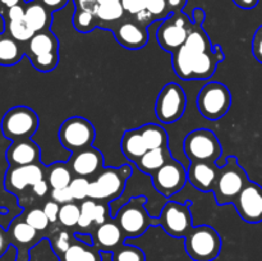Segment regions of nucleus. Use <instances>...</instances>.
<instances>
[{"instance_id":"nucleus-1","label":"nucleus","mask_w":262,"mask_h":261,"mask_svg":"<svg viewBox=\"0 0 262 261\" xmlns=\"http://www.w3.org/2000/svg\"><path fill=\"white\" fill-rule=\"evenodd\" d=\"M222 46L215 45L212 50L200 51L182 45L173 54V68L183 81L209 79L216 71L217 64L224 61Z\"/></svg>"},{"instance_id":"nucleus-2","label":"nucleus","mask_w":262,"mask_h":261,"mask_svg":"<svg viewBox=\"0 0 262 261\" xmlns=\"http://www.w3.org/2000/svg\"><path fill=\"white\" fill-rule=\"evenodd\" d=\"M133 168L128 164L122 166L102 168L95 178L90 181L89 199L95 201L112 202L122 196L127 181L132 177Z\"/></svg>"},{"instance_id":"nucleus-3","label":"nucleus","mask_w":262,"mask_h":261,"mask_svg":"<svg viewBox=\"0 0 262 261\" xmlns=\"http://www.w3.org/2000/svg\"><path fill=\"white\" fill-rule=\"evenodd\" d=\"M248 181L247 171L239 165L238 159L233 155L228 156L224 165L219 166L212 189L216 204L219 206L233 204Z\"/></svg>"},{"instance_id":"nucleus-4","label":"nucleus","mask_w":262,"mask_h":261,"mask_svg":"<svg viewBox=\"0 0 262 261\" xmlns=\"http://www.w3.org/2000/svg\"><path fill=\"white\" fill-rule=\"evenodd\" d=\"M146 204L147 199L145 196L132 197L114 215V220L122 229L125 240L141 237L150 225H159L158 217H151L146 210Z\"/></svg>"},{"instance_id":"nucleus-5","label":"nucleus","mask_w":262,"mask_h":261,"mask_svg":"<svg viewBox=\"0 0 262 261\" xmlns=\"http://www.w3.org/2000/svg\"><path fill=\"white\" fill-rule=\"evenodd\" d=\"M184 240L187 255L193 261H214L222 251V238L210 225L192 227Z\"/></svg>"},{"instance_id":"nucleus-6","label":"nucleus","mask_w":262,"mask_h":261,"mask_svg":"<svg viewBox=\"0 0 262 261\" xmlns=\"http://www.w3.org/2000/svg\"><path fill=\"white\" fill-rule=\"evenodd\" d=\"M40 119L35 110L28 106L10 107L3 115L0 129L7 140H27L36 133Z\"/></svg>"},{"instance_id":"nucleus-7","label":"nucleus","mask_w":262,"mask_h":261,"mask_svg":"<svg viewBox=\"0 0 262 261\" xmlns=\"http://www.w3.org/2000/svg\"><path fill=\"white\" fill-rule=\"evenodd\" d=\"M183 150L189 161L216 163L222 156V145L219 138L207 128H197L186 136Z\"/></svg>"},{"instance_id":"nucleus-8","label":"nucleus","mask_w":262,"mask_h":261,"mask_svg":"<svg viewBox=\"0 0 262 261\" xmlns=\"http://www.w3.org/2000/svg\"><path fill=\"white\" fill-rule=\"evenodd\" d=\"M232 106V94L225 84L209 82L197 95V109L200 114L209 120H217L224 117Z\"/></svg>"},{"instance_id":"nucleus-9","label":"nucleus","mask_w":262,"mask_h":261,"mask_svg":"<svg viewBox=\"0 0 262 261\" xmlns=\"http://www.w3.org/2000/svg\"><path fill=\"white\" fill-rule=\"evenodd\" d=\"M192 20L183 12L170 13L165 19L161 20L156 31V41L163 50L174 54L186 41Z\"/></svg>"},{"instance_id":"nucleus-10","label":"nucleus","mask_w":262,"mask_h":261,"mask_svg":"<svg viewBox=\"0 0 262 261\" xmlns=\"http://www.w3.org/2000/svg\"><path fill=\"white\" fill-rule=\"evenodd\" d=\"M59 141L66 150L71 153L92 146L96 132L89 119L83 117H71L61 123L58 132Z\"/></svg>"},{"instance_id":"nucleus-11","label":"nucleus","mask_w":262,"mask_h":261,"mask_svg":"<svg viewBox=\"0 0 262 261\" xmlns=\"http://www.w3.org/2000/svg\"><path fill=\"white\" fill-rule=\"evenodd\" d=\"M187 96L178 83L165 84L159 92L155 104V114L161 123L170 124L182 118L186 112Z\"/></svg>"},{"instance_id":"nucleus-12","label":"nucleus","mask_w":262,"mask_h":261,"mask_svg":"<svg viewBox=\"0 0 262 261\" xmlns=\"http://www.w3.org/2000/svg\"><path fill=\"white\" fill-rule=\"evenodd\" d=\"M191 202L168 201L161 210L160 216L158 217L159 225L163 227L165 233L174 238H184L187 233L193 227V217L189 210Z\"/></svg>"},{"instance_id":"nucleus-13","label":"nucleus","mask_w":262,"mask_h":261,"mask_svg":"<svg viewBox=\"0 0 262 261\" xmlns=\"http://www.w3.org/2000/svg\"><path fill=\"white\" fill-rule=\"evenodd\" d=\"M10 246L15 247V261H30V252L41 240L48 238V234L33 229L23 220L22 215L14 217L7 229Z\"/></svg>"},{"instance_id":"nucleus-14","label":"nucleus","mask_w":262,"mask_h":261,"mask_svg":"<svg viewBox=\"0 0 262 261\" xmlns=\"http://www.w3.org/2000/svg\"><path fill=\"white\" fill-rule=\"evenodd\" d=\"M152 186L161 196L171 197L184 188L187 169L171 156L159 170L152 174Z\"/></svg>"},{"instance_id":"nucleus-15","label":"nucleus","mask_w":262,"mask_h":261,"mask_svg":"<svg viewBox=\"0 0 262 261\" xmlns=\"http://www.w3.org/2000/svg\"><path fill=\"white\" fill-rule=\"evenodd\" d=\"M41 179H45V168L41 163L9 166L4 176V188L9 193L20 196L28 187H32Z\"/></svg>"},{"instance_id":"nucleus-16","label":"nucleus","mask_w":262,"mask_h":261,"mask_svg":"<svg viewBox=\"0 0 262 261\" xmlns=\"http://www.w3.org/2000/svg\"><path fill=\"white\" fill-rule=\"evenodd\" d=\"M238 215L250 224L262 222V187L256 182L248 181L233 202Z\"/></svg>"},{"instance_id":"nucleus-17","label":"nucleus","mask_w":262,"mask_h":261,"mask_svg":"<svg viewBox=\"0 0 262 261\" xmlns=\"http://www.w3.org/2000/svg\"><path fill=\"white\" fill-rule=\"evenodd\" d=\"M104 155L94 146L72 153L71 158L67 161L72 174L74 177L83 178H95L99 171L104 168Z\"/></svg>"},{"instance_id":"nucleus-18","label":"nucleus","mask_w":262,"mask_h":261,"mask_svg":"<svg viewBox=\"0 0 262 261\" xmlns=\"http://www.w3.org/2000/svg\"><path fill=\"white\" fill-rule=\"evenodd\" d=\"M115 40L128 50H140L148 42V30L140 25L133 17H125L113 27Z\"/></svg>"},{"instance_id":"nucleus-19","label":"nucleus","mask_w":262,"mask_h":261,"mask_svg":"<svg viewBox=\"0 0 262 261\" xmlns=\"http://www.w3.org/2000/svg\"><path fill=\"white\" fill-rule=\"evenodd\" d=\"M91 240L92 245L100 252H114L124 243L125 238L114 217H110L109 220L95 228L91 233Z\"/></svg>"},{"instance_id":"nucleus-20","label":"nucleus","mask_w":262,"mask_h":261,"mask_svg":"<svg viewBox=\"0 0 262 261\" xmlns=\"http://www.w3.org/2000/svg\"><path fill=\"white\" fill-rule=\"evenodd\" d=\"M9 166H23L41 163V148L31 138L12 141L5 151Z\"/></svg>"},{"instance_id":"nucleus-21","label":"nucleus","mask_w":262,"mask_h":261,"mask_svg":"<svg viewBox=\"0 0 262 261\" xmlns=\"http://www.w3.org/2000/svg\"><path fill=\"white\" fill-rule=\"evenodd\" d=\"M217 170L219 165L216 163L191 161L187 169V182H189L200 192L209 193L214 189Z\"/></svg>"},{"instance_id":"nucleus-22","label":"nucleus","mask_w":262,"mask_h":261,"mask_svg":"<svg viewBox=\"0 0 262 261\" xmlns=\"http://www.w3.org/2000/svg\"><path fill=\"white\" fill-rule=\"evenodd\" d=\"M55 51H59V40L50 28L36 32L30 38V41L25 44V55H27L28 58L45 55Z\"/></svg>"},{"instance_id":"nucleus-23","label":"nucleus","mask_w":262,"mask_h":261,"mask_svg":"<svg viewBox=\"0 0 262 261\" xmlns=\"http://www.w3.org/2000/svg\"><path fill=\"white\" fill-rule=\"evenodd\" d=\"M25 20L33 32L49 30L53 23V13L37 0L25 3Z\"/></svg>"},{"instance_id":"nucleus-24","label":"nucleus","mask_w":262,"mask_h":261,"mask_svg":"<svg viewBox=\"0 0 262 261\" xmlns=\"http://www.w3.org/2000/svg\"><path fill=\"white\" fill-rule=\"evenodd\" d=\"M59 261H102V257L94 245L74 237L72 245L59 257Z\"/></svg>"},{"instance_id":"nucleus-25","label":"nucleus","mask_w":262,"mask_h":261,"mask_svg":"<svg viewBox=\"0 0 262 261\" xmlns=\"http://www.w3.org/2000/svg\"><path fill=\"white\" fill-rule=\"evenodd\" d=\"M120 148L122 153L130 163L136 164L141 159V156L147 151L142 136H141L138 128L125 130L120 141Z\"/></svg>"},{"instance_id":"nucleus-26","label":"nucleus","mask_w":262,"mask_h":261,"mask_svg":"<svg viewBox=\"0 0 262 261\" xmlns=\"http://www.w3.org/2000/svg\"><path fill=\"white\" fill-rule=\"evenodd\" d=\"M23 55H25V44H19L3 31L0 33V66H14L19 63Z\"/></svg>"},{"instance_id":"nucleus-27","label":"nucleus","mask_w":262,"mask_h":261,"mask_svg":"<svg viewBox=\"0 0 262 261\" xmlns=\"http://www.w3.org/2000/svg\"><path fill=\"white\" fill-rule=\"evenodd\" d=\"M171 158V154L169 147L163 148H154V150H147L140 160L136 163L137 168L142 171L143 174L152 176L156 170L161 168L169 159Z\"/></svg>"},{"instance_id":"nucleus-28","label":"nucleus","mask_w":262,"mask_h":261,"mask_svg":"<svg viewBox=\"0 0 262 261\" xmlns=\"http://www.w3.org/2000/svg\"><path fill=\"white\" fill-rule=\"evenodd\" d=\"M72 178L73 174L67 163L58 161L45 168V181L48 182L50 189L66 188L69 186Z\"/></svg>"},{"instance_id":"nucleus-29","label":"nucleus","mask_w":262,"mask_h":261,"mask_svg":"<svg viewBox=\"0 0 262 261\" xmlns=\"http://www.w3.org/2000/svg\"><path fill=\"white\" fill-rule=\"evenodd\" d=\"M141 136H142L145 145L147 150H154V148H163L168 147V133L164 129V127L154 123H147L138 128Z\"/></svg>"},{"instance_id":"nucleus-30","label":"nucleus","mask_w":262,"mask_h":261,"mask_svg":"<svg viewBox=\"0 0 262 261\" xmlns=\"http://www.w3.org/2000/svg\"><path fill=\"white\" fill-rule=\"evenodd\" d=\"M96 201L91 199H87L79 204V219L77 223L74 234L81 235H91L94 229L96 228L94 222V210Z\"/></svg>"},{"instance_id":"nucleus-31","label":"nucleus","mask_w":262,"mask_h":261,"mask_svg":"<svg viewBox=\"0 0 262 261\" xmlns=\"http://www.w3.org/2000/svg\"><path fill=\"white\" fill-rule=\"evenodd\" d=\"M4 32H7L10 37L14 38L19 44H27L30 38L35 35V32L26 23L25 18L4 20Z\"/></svg>"},{"instance_id":"nucleus-32","label":"nucleus","mask_w":262,"mask_h":261,"mask_svg":"<svg viewBox=\"0 0 262 261\" xmlns=\"http://www.w3.org/2000/svg\"><path fill=\"white\" fill-rule=\"evenodd\" d=\"M79 219V204L76 201L60 205L58 214V223L64 229H76Z\"/></svg>"},{"instance_id":"nucleus-33","label":"nucleus","mask_w":262,"mask_h":261,"mask_svg":"<svg viewBox=\"0 0 262 261\" xmlns=\"http://www.w3.org/2000/svg\"><path fill=\"white\" fill-rule=\"evenodd\" d=\"M51 248L58 258L66 252L74 240V232H69L68 229H55L49 235Z\"/></svg>"},{"instance_id":"nucleus-34","label":"nucleus","mask_w":262,"mask_h":261,"mask_svg":"<svg viewBox=\"0 0 262 261\" xmlns=\"http://www.w3.org/2000/svg\"><path fill=\"white\" fill-rule=\"evenodd\" d=\"M73 26L78 32L89 33L95 28H99V20L95 17L94 13L76 8L73 14Z\"/></svg>"},{"instance_id":"nucleus-35","label":"nucleus","mask_w":262,"mask_h":261,"mask_svg":"<svg viewBox=\"0 0 262 261\" xmlns=\"http://www.w3.org/2000/svg\"><path fill=\"white\" fill-rule=\"evenodd\" d=\"M22 217L30 227H32L33 229L37 230V232L45 233V234H48L49 238L50 234L46 232H48L49 227H50V222H49L48 216H46L45 212H43V210L41 209V207H35V209L25 211Z\"/></svg>"},{"instance_id":"nucleus-36","label":"nucleus","mask_w":262,"mask_h":261,"mask_svg":"<svg viewBox=\"0 0 262 261\" xmlns=\"http://www.w3.org/2000/svg\"><path fill=\"white\" fill-rule=\"evenodd\" d=\"M113 261H146V255L143 250L137 246L125 245L123 243L114 252H112Z\"/></svg>"},{"instance_id":"nucleus-37","label":"nucleus","mask_w":262,"mask_h":261,"mask_svg":"<svg viewBox=\"0 0 262 261\" xmlns=\"http://www.w3.org/2000/svg\"><path fill=\"white\" fill-rule=\"evenodd\" d=\"M30 59L31 64L33 66V68L38 72H42V73H48V72L54 71V69L58 67L59 59V51L55 53H49L45 55H38V56H31Z\"/></svg>"},{"instance_id":"nucleus-38","label":"nucleus","mask_w":262,"mask_h":261,"mask_svg":"<svg viewBox=\"0 0 262 261\" xmlns=\"http://www.w3.org/2000/svg\"><path fill=\"white\" fill-rule=\"evenodd\" d=\"M89 186L90 179L83 178V177H73L68 186L73 201L82 202L89 199Z\"/></svg>"},{"instance_id":"nucleus-39","label":"nucleus","mask_w":262,"mask_h":261,"mask_svg":"<svg viewBox=\"0 0 262 261\" xmlns=\"http://www.w3.org/2000/svg\"><path fill=\"white\" fill-rule=\"evenodd\" d=\"M145 10L151 15L154 22L165 19L170 14L165 0H148L147 7H146Z\"/></svg>"},{"instance_id":"nucleus-40","label":"nucleus","mask_w":262,"mask_h":261,"mask_svg":"<svg viewBox=\"0 0 262 261\" xmlns=\"http://www.w3.org/2000/svg\"><path fill=\"white\" fill-rule=\"evenodd\" d=\"M112 209H110L109 202L104 201H96L95 204V210H94V222L95 225H100L102 223H105L106 220H109L112 217Z\"/></svg>"},{"instance_id":"nucleus-41","label":"nucleus","mask_w":262,"mask_h":261,"mask_svg":"<svg viewBox=\"0 0 262 261\" xmlns=\"http://www.w3.org/2000/svg\"><path fill=\"white\" fill-rule=\"evenodd\" d=\"M148 0H120L125 15L128 17H135L138 13L143 12L147 7Z\"/></svg>"},{"instance_id":"nucleus-42","label":"nucleus","mask_w":262,"mask_h":261,"mask_svg":"<svg viewBox=\"0 0 262 261\" xmlns=\"http://www.w3.org/2000/svg\"><path fill=\"white\" fill-rule=\"evenodd\" d=\"M50 200L55 201L56 204L63 205L67 204V202L73 201V197H72L71 191H69L68 187H66V188L50 189Z\"/></svg>"},{"instance_id":"nucleus-43","label":"nucleus","mask_w":262,"mask_h":261,"mask_svg":"<svg viewBox=\"0 0 262 261\" xmlns=\"http://www.w3.org/2000/svg\"><path fill=\"white\" fill-rule=\"evenodd\" d=\"M59 207H60V205L56 204L53 200H49V201H46L45 204H43L42 210L43 212H45L46 216H48L50 224H56V223H58Z\"/></svg>"},{"instance_id":"nucleus-44","label":"nucleus","mask_w":262,"mask_h":261,"mask_svg":"<svg viewBox=\"0 0 262 261\" xmlns=\"http://www.w3.org/2000/svg\"><path fill=\"white\" fill-rule=\"evenodd\" d=\"M252 54L256 60L262 64V25L256 30L252 38Z\"/></svg>"},{"instance_id":"nucleus-45","label":"nucleus","mask_w":262,"mask_h":261,"mask_svg":"<svg viewBox=\"0 0 262 261\" xmlns=\"http://www.w3.org/2000/svg\"><path fill=\"white\" fill-rule=\"evenodd\" d=\"M31 189H32V193L35 194L36 197H38V199H43V197H46L50 193V187H49L48 182H46L45 179H41L37 183L33 184V186L31 187Z\"/></svg>"},{"instance_id":"nucleus-46","label":"nucleus","mask_w":262,"mask_h":261,"mask_svg":"<svg viewBox=\"0 0 262 261\" xmlns=\"http://www.w3.org/2000/svg\"><path fill=\"white\" fill-rule=\"evenodd\" d=\"M40 4H42L43 7L48 10H50L51 13L56 12V10H60L68 4L69 0H37Z\"/></svg>"},{"instance_id":"nucleus-47","label":"nucleus","mask_w":262,"mask_h":261,"mask_svg":"<svg viewBox=\"0 0 262 261\" xmlns=\"http://www.w3.org/2000/svg\"><path fill=\"white\" fill-rule=\"evenodd\" d=\"M9 247H10V242H9V237H8L7 229H4V228L0 225V257L4 256V253L7 252Z\"/></svg>"},{"instance_id":"nucleus-48","label":"nucleus","mask_w":262,"mask_h":261,"mask_svg":"<svg viewBox=\"0 0 262 261\" xmlns=\"http://www.w3.org/2000/svg\"><path fill=\"white\" fill-rule=\"evenodd\" d=\"M168 4V9L170 13L182 12L187 5V0H165Z\"/></svg>"},{"instance_id":"nucleus-49","label":"nucleus","mask_w":262,"mask_h":261,"mask_svg":"<svg viewBox=\"0 0 262 261\" xmlns=\"http://www.w3.org/2000/svg\"><path fill=\"white\" fill-rule=\"evenodd\" d=\"M74 7L77 9H83L89 10V12L92 13V9L95 7V0H73Z\"/></svg>"},{"instance_id":"nucleus-50","label":"nucleus","mask_w":262,"mask_h":261,"mask_svg":"<svg viewBox=\"0 0 262 261\" xmlns=\"http://www.w3.org/2000/svg\"><path fill=\"white\" fill-rule=\"evenodd\" d=\"M26 0H0V13L5 12L9 8L15 7V5H23Z\"/></svg>"},{"instance_id":"nucleus-51","label":"nucleus","mask_w":262,"mask_h":261,"mask_svg":"<svg viewBox=\"0 0 262 261\" xmlns=\"http://www.w3.org/2000/svg\"><path fill=\"white\" fill-rule=\"evenodd\" d=\"M258 2L260 0H233V3L242 9H253L257 7Z\"/></svg>"},{"instance_id":"nucleus-52","label":"nucleus","mask_w":262,"mask_h":261,"mask_svg":"<svg viewBox=\"0 0 262 261\" xmlns=\"http://www.w3.org/2000/svg\"><path fill=\"white\" fill-rule=\"evenodd\" d=\"M205 18H206L205 10L201 9V8H196V9L193 10V19H192V23H193V25H201L202 26Z\"/></svg>"},{"instance_id":"nucleus-53","label":"nucleus","mask_w":262,"mask_h":261,"mask_svg":"<svg viewBox=\"0 0 262 261\" xmlns=\"http://www.w3.org/2000/svg\"><path fill=\"white\" fill-rule=\"evenodd\" d=\"M8 210L5 207H0V214H7Z\"/></svg>"}]
</instances>
